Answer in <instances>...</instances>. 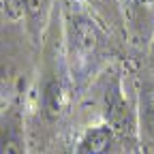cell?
Wrapping results in <instances>:
<instances>
[{"instance_id":"cell-11","label":"cell","mask_w":154,"mask_h":154,"mask_svg":"<svg viewBox=\"0 0 154 154\" xmlns=\"http://www.w3.org/2000/svg\"><path fill=\"white\" fill-rule=\"evenodd\" d=\"M152 56H154V47H152Z\"/></svg>"},{"instance_id":"cell-12","label":"cell","mask_w":154,"mask_h":154,"mask_svg":"<svg viewBox=\"0 0 154 154\" xmlns=\"http://www.w3.org/2000/svg\"><path fill=\"white\" fill-rule=\"evenodd\" d=\"M146 154H150V152H148V150H146Z\"/></svg>"},{"instance_id":"cell-10","label":"cell","mask_w":154,"mask_h":154,"mask_svg":"<svg viewBox=\"0 0 154 154\" xmlns=\"http://www.w3.org/2000/svg\"><path fill=\"white\" fill-rule=\"evenodd\" d=\"M86 2H94V0H86Z\"/></svg>"},{"instance_id":"cell-8","label":"cell","mask_w":154,"mask_h":154,"mask_svg":"<svg viewBox=\"0 0 154 154\" xmlns=\"http://www.w3.org/2000/svg\"><path fill=\"white\" fill-rule=\"evenodd\" d=\"M139 131L143 137L154 143V94H148L139 107Z\"/></svg>"},{"instance_id":"cell-4","label":"cell","mask_w":154,"mask_h":154,"mask_svg":"<svg viewBox=\"0 0 154 154\" xmlns=\"http://www.w3.org/2000/svg\"><path fill=\"white\" fill-rule=\"evenodd\" d=\"M122 139L107 124H96L84 131L75 154H120Z\"/></svg>"},{"instance_id":"cell-7","label":"cell","mask_w":154,"mask_h":154,"mask_svg":"<svg viewBox=\"0 0 154 154\" xmlns=\"http://www.w3.org/2000/svg\"><path fill=\"white\" fill-rule=\"evenodd\" d=\"M71 105V90L62 79H49L43 88V111L47 118L56 120L62 113H66Z\"/></svg>"},{"instance_id":"cell-3","label":"cell","mask_w":154,"mask_h":154,"mask_svg":"<svg viewBox=\"0 0 154 154\" xmlns=\"http://www.w3.org/2000/svg\"><path fill=\"white\" fill-rule=\"evenodd\" d=\"M54 5H56V0H5L7 11L13 17L24 22L26 32L30 34L34 43L43 41V34L49 26Z\"/></svg>"},{"instance_id":"cell-6","label":"cell","mask_w":154,"mask_h":154,"mask_svg":"<svg viewBox=\"0 0 154 154\" xmlns=\"http://www.w3.org/2000/svg\"><path fill=\"white\" fill-rule=\"evenodd\" d=\"M124 15L139 38L154 36V0H124Z\"/></svg>"},{"instance_id":"cell-1","label":"cell","mask_w":154,"mask_h":154,"mask_svg":"<svg viewBox=\"0 0 154 154\" xmlns=\"http://www.w3.org/2000/svg\"><path fill=\"white\" fill-rule=\"evenodd\" d=\"M99 103L103 124H107L122 141H133L139 133V111L124 92L122 73L109 69L99 82Z\"/></svg>"},{"instance_id":"cell-2","label":"cell","mask_w":154,"mask_h":154,"mask_svg":"<svg viewBox=\"0 0 154 154\" xmlns=\"http://www.w3.org/2000/svg\"><path fill=\"white\" fill-rule=\"evenodd\" d=\"M105 45L103 30L84 13L71 11L66 17V54L73 73H86Z\"/></svg>"},{"instance_id":"cell-9","label":"cell","mask_w":154,"mask_h":154,"mask_svg":"<svg viewBox=\"0 0 154 154\" xmlns=\"http://www.w3.org/2000/svg\"><path fill=\"white\" fill-rule=\"evenodd\" d=\"M5 82H7V69H5L2 62H0V88L5 86Z\"/></svg>"},{"instance_id":"cell-5","label":"cell","mask_w":154,"mask_h":154,"mask_svg":"<svg viewBox=\"0 0 154 154\" xmlns=\"http://www.w3.org/2000/svg\"><path fill=\"white\" fill-rule=\"evenodd\" d=\"M0 154H28L24 120L15 107L0 113Z\"/></svg>"}]
</instances>
